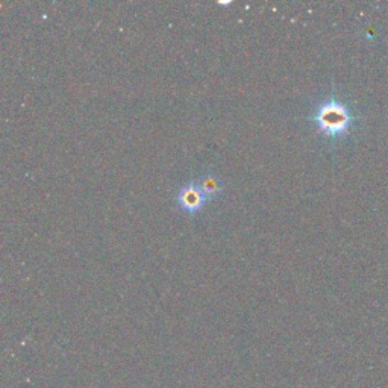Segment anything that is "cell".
<instances>
[{
	"mask_svg": "<svg viewBox=\"0 0 388 388\" xmlns=\"http://www.w3.org/2000/svg\"><path fill=\"white\" fill-rule=\"evenodd\" d=\"M176 202H178L179 208L184 209L188 214H197L199 211H202L205 204L208 202L204 192L199 187L197 181L194 182H187L184 184L178 194H176Z\"/></svg>",
	"mask_w": 388,
	"mask_h": 388,
	"instance_id": "2",
	"label": "cell"
},
{
	"mask_svg": "<svg viewBox=\"0 0 388 388\" xmlns=\"http://www.w3.org/2000/svg\"><path fill=\"white\" fill-rule=\"evenodd\" d=\"M308 119L315 125L322 137L329 141H338L350 131L355 122V114L332 93L317 105Z\"/></svg>",
	"mask_w": 388,
	"mask_h": 388,
	"instance_id": "1",
	"label": "cell"
},
{
	"mask_svg": "<svg viewBox=\"0 0 388 388\" xmlns=\"http://www.w3.org/2000/svg\"><path fill=\"white\" fill-rule=\"evenodd\" d=\"M197 184H199V187H201V190L204 192L208 202L214 201V199H217L223 192V182L214 173L202 174L201 178L197 179Z\"/></svg>",
	"mask_w": 388,
	"mask_h": 388,
	"instance_id": "3",
	"label": "cell"
}]
</instances>
